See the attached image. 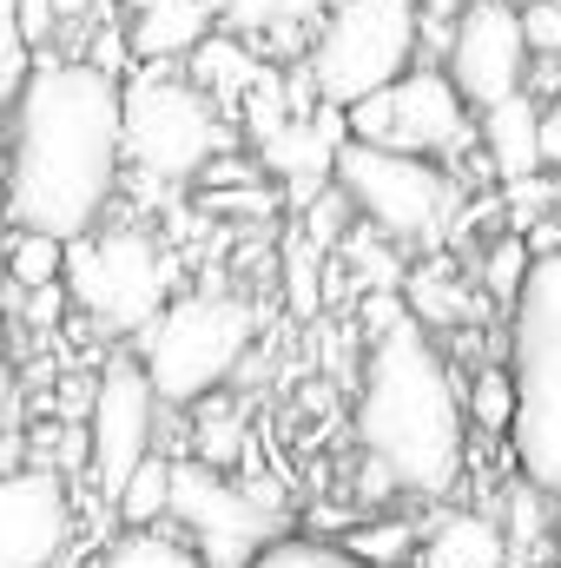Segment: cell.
I'll return each instance as SVG.
<instances>
[{
    "label": "cell",
    "instance_id": "obj_10",
    "mask_svg": "<svg viewBox=\"0 0 561 568\" xmlns=\"http://www.w3.org/2000/svg\"><path fill=\"white\" fill-rule=\"evenodd\" d=\"M344 133L357 145H384V152H410V159H436L442 165L449 152L469 145V106L449 87L442 60L436 67L417 60L397 87H384L364 106H350L344 113Z\"/></svg>",
    "mask_w": 561,
    "mask_h": 568
},
{
    "label": "cell",
    "instance_id": "obj_26",
    "mask_svg": "<svg viewBox=\"0 0 561 568\" xmlns=\"http://www.w3.org/2000/svg\"><path fill=\"white\" fill-rule=\"evenodd\" d=\"M529 265H536L529 239H522V232H496V245L482 252V272H476V284H482L489 297L516 304V297H522V284H529Z\"/></svg>",
    "mask_w": 561,
    "mask_h": 568
},
{
    "label": "cell",
    "instance_id": "obj_8",
    "mask_svg": "<svg viewBox=\"0 0 561 568\" xmlns=\"http://www.w3.org/2000/svg\"><path fill=\"white\" fill-rule=\"evenodd\" d=\"M330 179H337L344 205L364 225H377V239H397V245H429L449 225V212H456V179L436 159H410V152L344 140Z\"/></svg>",
    "mask_w": 561,
    "mask_h": 568
},
{
    "label": "cell",
    "instance_id": "obj_25",
    "mask_svg": "<svg viewBox=\"0 0 561 568\" xmlns=\"http://www.w3.org/2000/svg\"><path fill=\"white\" fill-rule=\"evenodd\" d=\"M462 410L476 417V429L509 436V424H516V377H509V364H482L462 384Z\"/></svg>",
    "mask_w": 561,
    "mask_h": 568
},
{
    "label": "cell",
    "instance_id": "obj_16",
    "mask_svg": "<svg viewBox=\"0 0 561 568\" xmlns=\"http://www.w3.org/2000/svg\"><path fill=\"white\" fill-rule=\"evenodd\" d=\"M422 568H509V542H502V523L489 509H442L429 523L417 549Z\"/></svg>",
    "mask_w": 561,
    "mask_h": 568
},
{
    "label": "cell",
    "instance_id": "obj_34",
    "mask_svg": "<svg viewBox=\"0 0 561 568\" xmlns=\"http://www.w3.org/2000/svg\"><path fill=\"white\" fill-rule=\"evenodd\" d=\"M417 7H422V20H436V27H449V20H456V13H462L469 0H417Z\"/></svg>",
    "mask_w": 561,
    "mask_h": 568
},
{
    "label": "cell",
    "instance_id": "obj_7",
    "mask_svg": "<svg viewBox=\"0 0 561 568\" xmlns=\"http://www.w3.org/2000/svg\"><path fill=\"white\" fill-rule=\"evenodd\" d=\"M165 291H172V258L145 225H93L86 239L67 245V297L120 337H140L172 304Z\"/></svg>",
    "mask_w": 561,
    "mask_h": 568
},
{
    "label": "cell",
    "instance_id": "obj_29",
    "mask_svg": "<svg viewBox=\"0 0 561 568\" xmlns=\"http://www.w3.org/2000/svg\"><path fill=\"white\" fill-rule=\"evenodd\" d=\"M238 449H245V424H238L232 410H205V417H198V456H192V463H205V469L225 476V469L238 463Z\"/></svg>",
    "mask_w": 561,
    "mask_h": 568
},
{
    "label": "cell",
    "instance_id": "obj_23",
    "mask_svg": "<svg viewBox=\"0 0 561 568\" xmlns=\"http://www.w3.org/2000/svg\"><path fill=\"white\" fill-rule=\"evenodd\" d=\"M165 503H172V456L165 449H152L140 469H133V483L120 489V523L126 529H159V516H165Z\"/></svg>",
    "mask_w": 561,
    "mask_h": 568
},
{
    "label": "cell",
    "instance_id": "obj_27",
    "mask_svg": "<svg viewBox=\"0 0 561 568\" xmlns=\"http://www.w3.org/2000/svg\"><path fill=\"white\" fill-rule=\"evenodd\" d=\"M252 568H364V562L330 536H278Z\"/></svg>",
    "mask_w": 561,
    "mask_h": 568
},
{
    "label": "cell",
    "instance_id": "obj_35",
    "mask_svg": "<svg viewBox=\"0 0 561 568\" xmlns=\"http://www.w3.org/2000/svg\"><path fill=\"white\" fill-rule=\"evenodd\" d=\"M7 245H13V219H7V205H0V272H7Z\"/></svg>",
    "mask_w": 561,
    "mask_h": 568
},
{
    "label": "cell",
    "instance_id": "obj_21",
    "mask_svg": "<svg viewBox=\"0 0 561 568\" xmlns=\"http://www.w3.org/2000/svg\"><path fill=\"white\" fill-rule=\"evenodd\" d=\"M53 284H67V245L60 239H47V232H13V245H7V291H53Z\"/></svg>",
    "mask_w": 561,
    "mask_h": 568
},
{
    "label": "cell",
    "instance_id": "obj_5",
    "mask_svg": "<svg viewBox=\"0 0 561 568\" xmlns=\"http://www.w3.org/2000/svg\"><path fill=\"white\" fill-rule=\"evenodd\" d=\"M422 53L417 0H330L304 40V87L317 106L350 113L370 93L397 87Z\"/></svg>",
    "mask_w": 561,
    "mask_h": 568
},
{
    "label": "cell",
    "instance_id": "obj_36",
    "mask_svg": "<svg viewBox=\"0 0 561 568\" xmlns=\"http://www.w3.org/2000/svg\"><path fill=\"white\" fill-rule=\"evenodd\" d=\"M7 324H13V317H7V311H0V364H7Z\"/></svg>",
    "mask_w": 561,
    "mask_h": 568
},
{
    "label": "cell",
    "instance_id": "obj_17",
    "mask_svg": "<svg viewBox=\"0 0 561 568\" xmlns=\"http://www.w3.org/2000/svg\"><path fill=\"white\" fill-rule=\"evenodd\" d=\"M324 7L330 0H218V20H225V33L232 40H245L252 53H258V40H310V27L324 20Z\"/></svg>",
    "mask_w": 561,
    "mask_h": 568
},
{
    "label": "cell",
    "instance_id": "obj_15",
    "mask_svg": "<svg viewBox=\"0 0 561 568\" xmlns=\"http://www.w3.org/2000/svg\"><path fill=\"white\" fill-rule=\"evenodd\" d=\"M482 152L496 165L502 185H529L542 179V100L536 93H516L502 106L482 113Z\"/></svg>",
    "mask_w": 561,
    "mask_h": 568
},
{
    "label": "cell",
    "instance_id": "obj_1",
    "mask_svg": "<svg viewBox=\"0 0 561 568\" xmlns=\"http://www.w3.org/2000/svg\"><path fill=\"white\" fill-rule=\"evenodd\" d=\"M126 179L120 73L93 60H33L7 133V219L13 232H47L60 245L106 225Z\"/></svg>",
    "mask_w": 561,
    "mask_h": 568
},
{
    "label": "cell",
    "instance_id": "obj_9",
    "mask_svg": "<svg viewBox=\"0 0 561 568\" xmlns=\"http://www.w3.org/2000/svg\"><path fill=\"white\" fill-rule=\"evenodd\" d=\"M165 523L205 568H252L278 542V503L238 489L232 476H218L205 463H172Z\"/></svg>",
    "mask_w": 561,
    "mask_h": 568
},
{
    "label": "cell",
    "instance_id": "obj_14",
    "mask_svg": "<svg viewBox=\"0 0 561 568\" xmlns=\"http://www.w3.org/2000/svg\"><path fill=\"white\" fill-rule=\"evenodd\" d=\"M218 0H140L133 20H126V47L145 67H172V60H192L218 27Z\"/></svg>",
    "mask_w": 561,
    "mask_h": 568
},
{
    "label": "cell",
    "instance_id": "obj_30",
    "mask_svg": "<svg viewBox=\"0 0 561 568\" xmlns=\"http://www.w3.org/2000/svg\"><path fill=\"white\" fill-rule=\"evenodd\" d=\"M516 20H522V47H529V60H542V67H561V13L549 0H516Z\"/></svg>",
    "mask_w": 561,
    "mask_h": 568
},
{
    "label": "cell",
    "instance_id": "obj_2",
    "mask_svg": "<svg viewBox=\"0 0 561 568\" xmlns=\"http://www.w3.org/2000/svg\"><path fill=\"white\" fill-rule=\"evenodd\" d=\"M357 449L397 476L404 496L442 503L469 469V410L436 337L397 317L364 351L357 384Z\"/></svg>",
    "mask_w": 561,
    "mask_h": 568
},
{
    "label": "cell",
    "instance_id": "obj_11",
    "mask_svg": "<svg viewBox=\"0 0 561 568\" xmlns=\"http://www.w3.org/2000/svg\"><path fill=\"white\" fill-rule=\"evenodd\" d=\"M442 73H449V87L462 93L469 113H489V106L529 93V47H522L516 0H469L449 20Z\"/></svg>",
    "mask_w": 561,
    "mask_h": 568
},
{
    "label": "cell",
    "instance_id": "obj_24",
    "mask_svg": "<svg viewBox=\"0 0 561 568\" xmlns=\"http://www.w3.org/2000/svg\"><path fill=\"white\" fill-rule=\"evenodd\" d=\"M93 568H205L172 529H126L120 542H106V556Z\"/></svg>",
    "mask_w": 561,
    "mask_h": 568
},
{
    "label": "cell",
    "instance_id": "obj_3",
    "mask_svg": "<svg viewBox=\"0 0 561 568\" xmlns=\"http://www.w3.org/2000/svg\"><path fill=\"white\" fill-rule=\"evenodd\" d=\"M509 377H516V424H509L516 469L561 509V252L536 258L522 297L509 304Z\"/></svg>",
    "mask_w": 561,
    "mask_h": 568
},
{
    "label": "cell",
    "instance_id": "obj_32",
    "mask_svg": "<svg viewBox=\"0 0 561 568\" xmlns=\"http://www.w3.org/2000/svg\"><path fill=\"white\" fill-rule=\"evenodd\" d=\"M549 165H561V93L542 100V172Z\"/></svg>",
    "mask_w": 561,
    "mask_h": 568
},
{
    "label": "cell",
    "instance_id": "obj_20",
    "mask_svg": "<svg viewBox=\"0 0 561 568\" xmlns=\"http://www.w3.org/2000/svg\"><path fill=\"white\" fill-rule=\"evenodd\" d=\"M337 542H344L364 568H404V562H417V549H422V536H417L410 516H370V523L344 529Z\"/></svg>",
    "mask_w": 561,
    "mask_h": 568
},
{
    "label": "cell",
    "instance_id": "obj_13",
    "mask_svg": "<svg viewBox=\"0 0 561 568\" xmlns=\"http://www.w3.org/2000/svg\"><path fill=\"white\" fill-rule=\"evenodd\" d=\"M73 549V496L53 469H0V568H60Z\"/></svg>",
    "mask_w": 561,
    "mask_h": 568
},
{
    "label": "cell",
    "instance_id": "obj_12",
    "mask_svg": "<svg viewBox=\"0 0 561 568\" xmlns=\"http://www.w3.org/2000/svg\"><path fill=\"white\" fill-rule=\"evenodd\" d=\"M152 436H159V397L133 357H113L86 397V476L106 503H120L133 469L152 456Z\"/></svg>",
    "mask_w": 561,
    "mask_h": 568
},
{
    "label": "cell",
    "instance_id": "obj_28",
    "mask_svg": "<svg viewBox=\"0 0 561 568\" xmlns=\"http://www.w3.org/2000/svg\"><path fill=\"white\" fill-rule=\"evenodd\" d=\"M33 47H27V33H20V20H13V0H0V106L13 113V100H20V87L33 80Z\"/></svg>",
    "mask_w": 561,
    "mask_h": 568
},
{
    "label": "cell",
    "instance_id": "obj_33",
    "mask_svg": "<svg viewBox=\"0 0 561 568\" xmlns=\"http://www.w3.org/2000/svg\"><path fill=\"white\" fill-rule=\"evenodd\" d=\"M13 404H20V377H13V364H0V429L13 424Z\"/></svg>",
    "mask_w": 561,
    "mask_h": 568
},
{
    "label": "cell",
    "instance_id": "obj_18",
    "mask_svg": "<svg viewBox=\"0 0 561 568\" xmlns=\"http://www.w3.org/2000/svg\"><path fill=\"white\" fill-rule=\"evenodd\" d=\"M192 73H198V93L212 100V106H245V93L265 80V60L245 47V40H232L225 27L192 53Z\"/></svg>",
    "mask_w": 561,
    "mask_h": 568
},
{
    "label": "cell",
    "instance_id": "obj_31",
    "mask_svg": "<svg viewBox=\"0 0 561 568\" xmlns=\"http://www.w3.org/2000/svg\"><path fill=\"white\" fill-rule=\"evenodd\" d=\"M7 297H20V291H7ZM60 311H67V284H53V291H27V324H33V331L60 324Z\"/></svg>",
    "mask_w": 561,
    "mask_h": 568
},
{
    "label": "cell",
    "instance_id": "obj_22",
    "mask_svg": "<svg viewBox=\"0 0 561 568\" xmlns=\"http://www.w3.org/2000/svg\"><path fill=\"white\" fill-rule=\"evenodd\" d=\"M549 516H555V503L536 489V483H509L502 489V542H509V556H536L542 542H549Z\"/></svg>",
    "mask_w": 561,
    "mask_h": 568
},
{
    "label": "cell",
    "instance_id": "obj_6",
    "mask_svg": "<svg viewBox=\"0 0 561 568\" xmlns=\"http://www.w3.org/2000/svg\"><path fill=\"white\" fill-rule=\"evenodd\" d=\"M120 120H126V165L152 185H185L225 159V113L178 73L145 67L120 87Z\"/></svg>",
    "mask_w": 561,
    "mask_h": 568
},
{
    "label": "cell",
    "instance_id": "obj_4",
    "mask_svg": "<svg viewBox=\"0 0 561 568\" xmlns=\"http://www.w3.org/2000/svg\"><path fill=\"white\" fill-rule=\"evenodd\" d=\"M252 331H258V311L245 297L192 291V297H172L133 337V364L145 371L159 404L198 410V404H212L238 377V364L252 351Z\"/></svg>",
    "mask_w": 561,
    "mask_h": 568
},
{
    "label": "cell",
    "instance_id": "obj_19",
    "mask_svg": "<svg viewBox=\"0 0 561 568\" xmlns=\"http://www.w3.org/2000/svg\"><path fill=\"white\" fill-rule=\"evenodd\" d=\"M404 304H410V324L422 331H449V324H462L469 311H482V304H469V284L456 278L449 265H422L404 278Z\"/></svg>",
    "mask_w": 561,
    "mask_h": 568
},
{
    "label": "cell",
    "instance_id": "obj_37",
    "mask_svg": "<svg viewBox=\"0 0 561 568\" xmlns=\"http://www.w3.org/2000/svg\"><path fill=\"white\" fill-rule=\"evenodd\" d=\"M549 7H555V13H561V0H549Z\"/></svg>",
    "mask_w": 561,
    "mask_h": 568
}]
</instances>
